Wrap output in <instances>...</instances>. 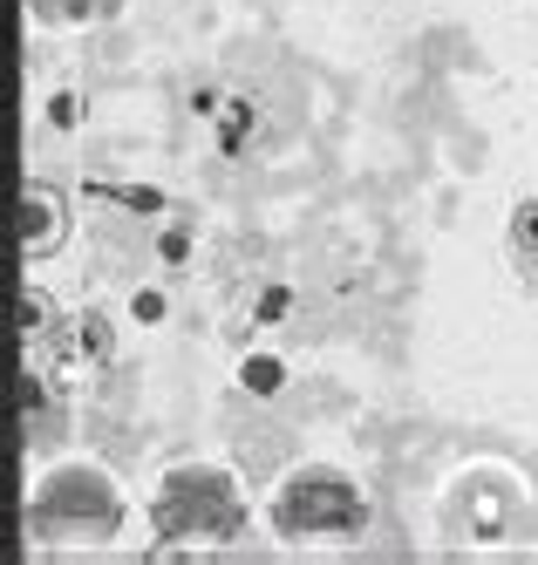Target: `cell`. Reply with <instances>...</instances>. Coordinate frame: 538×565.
<instances>
[{
  "label": "cell",
  "instance_id": "6da1fadb",
  "mask_svg": "<svg viewBox=\"0 0 538 565\" xmlns=\"http://www.w3.org/2000/svg\"><path fill=\"white\" fill-rule=\"evenodd\" d=\"M368 511H361V491L335 470H307L279 491V524L286 532H355Z\"/></svg>",
  "mask_w": 538,
  "mask_h": 565
},
{
  "label": "cell",
  "instance_id": "7a4b0ae2",
  "mask_svg": "<svg viewBox=\"0 0 538 565\" xmlns=\"http://www.w3.org/2000/svg\"><path fill=\"white\" fill-rule=\"evenodd\" d=\"M62 238H68V205H62V191H55V184H28L21 205H14V246H21L28 259H49V253H62Z\"/></svg>",
  "mask_w": 538,
  "mask_h": 565
},
{
  "label": "cell",
  "instance_id": "3957f363",
  "mask_svg": "<svg viewBox=\"0 0 538 565\" xmlns=\"http://www.w3.org/2000/svg\"><path fill=\"white\" fill-rule=\"evenodd\" d=\"M62 348L75 361H89V369H109V361H116V320L103 307H82L68 328H62Z\"/></svg>",
  "mask_w": 538,
  "mask_h": 565
},
{
  "label": "cell",
  "instance_id": "277c9868",
  "mask_svg": "<svg viewBox=\"0 0 538 565\" xmlns=\"http://www.w3.org/2000/svg\"><path fill=\"white\" fill-rule=\"evenodd\" d=\"M14 334L21 341H49L55 334V300L41 294V287H21L14 294Z\"/></svg>",
  "mask_w": 538,
  "mask_h": 565
},
{
  "label": "cell",
  "instance_id": "5b68a950",
  "mask_svg": "<svg viewBox=\"0 0 538 565\" xmlns=\"http://www.w3.org/2000/svg\"><path fill=\"white\" fill-rule=\"evenodd\" d=\"M253 130H260V109L232 96V103L219 109V150H225V157H239V150H245V137H253Z\"/></svg>",
  "mask_w": 538,
  "mask_h": 565
},
{
  "label": "cell",
  "instance_id": "8992f818",
  "mask_svg": "<svg viewBox=\"0 0 538 565\" xmlns=\"http://www.w3.org/2000/svg\"><path fill=\"white\" fill-rule=\"evenodd\" d=\"M505 238H511V253H518V259H538V198H518V205H511Z\"/></svg>",
  "mask_w": 538,
  "mask_h": 565
},
{
  "label": "cell",
  "instance_id": "52a82bcc",
  "mask_svg": "<svg viewBox=\"0 0 538 565\" xmlns=\"http://www.w3.org/2000/svg\"><path fill=\"white\" fill-rule=\"evenodd\" d=\"M157 259H163V266H184V259H191V225H184V218H171V225L157 232Z\"/></svg>",
  "mask_w": 538,
  "mask_h": 565
},
{
  "label": "cell",
  "instance_id": "ba28073f",
  "mask_svg": "<svg viewBox=\"0 0 538 565\" xmlns=\"http://www.w3.org/2000/svg\"><path fill=\"white\" fill-rule=\"evenodd\" d=\"M239 382H245V388H260V395H273V388L286 382V369H279L273 354H253V361H245V369H239Z\"/></svg>",
  "mask_w": 538,
  "mask_h": 565
},
{
  "label": "cell",
  "instance_id": "9c48e42d",
  "mask_svg": "<svg viewBox=\"0 0 538 565\" xmlns=\"http://www.w3.org/2000/svg\"><path fill=\"white\" fill-rule=\"evenodd\" d=\"M171 313V300H163L157 287H144V294H130V320H144V328H157V320Z\"/></svg>",
  "mask_w": 538,
  "mask_h": 565
},
{
  "label": "cell",
  "instance_id": "30bf717a",
  "mask_svg": "<svg viewBox=\"0 0 538 565\" xmlns=\"http://www.w3.org/2000/svg\"><path fill=\"white\" fill-rule=\"evenodd\" d=\"M14 395H21V409H28V416H34V409H49V375H34V369H21Z\"/></svg>",
  "mask_w": 538,
  "mask_h": 565
},
{
  "label": "cell",
  "instance_id": "8fae6325",
  "mask_svg": "<svg viewBox=\"0 0 538 565\" xmlns=\"http://www.w3.org/2000/svg\"><path fill=\"white\" fill-rule=\"evenodd\" d=\"M286 307H294V287H266L260 294V320H286Z\"/></svg>",
  "mask_w": 538,
  "mask_h": 565
},
{
  "label": "cell",
  "instance_id": "7c38bea8",
  "mask_svg": "<svg viewBox=\"0 0 538 565\" xmlns=\"http://www.w3.org/2000/svg\"><path fill=\"white\" fill-rule=\"evenodd\" d=\"M49 124H55V130H68V124H75V96H68V89L49 103Z\"/></svg>",
  "mask_w": 538,
  "mask_h": 565
},
{
  "label": "cell",
  "instance_id": "4fadbf2b",
  "mask_svg": "<svg viewBox=\"0 0 538 565\" xmlns=\"http://www.w3.org/2000/svg\"><path fill=\"white\" fill-rule=\"evenodd\" d=\"M116 198H123L130 212H163V198H157V191H116Z\"/></svg>",
  "mask_w": 538,
  "mask_h": 565
},
{
  "label": "cell",
  "instance_id": "5bb4252c",
  "mask_svg": "<svg viewBox=\"0 0 538 565\" xmlns=\"http://www.w3.org/2000/svg\"><path fill=\"white\" fill-rule=\"evenodd\" d=\"M191 109H198V116H212V109H225V103H219V89H191Z\"/></svg>",
  "mask_w": 538,
  "mask_h": 565
}]
</instances>
